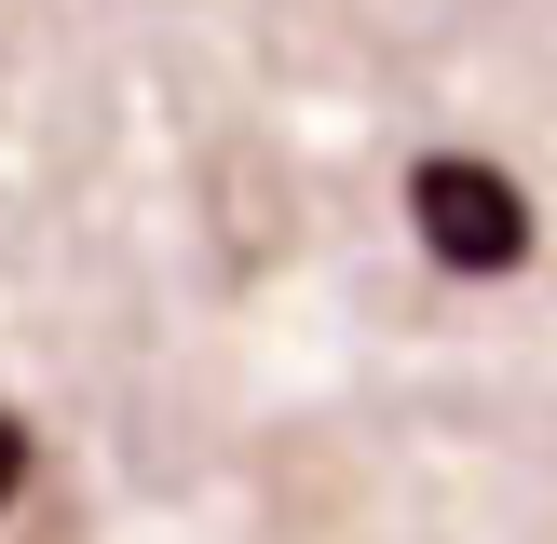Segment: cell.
Masks as SVG:
<instances>
[{
  "instance_id": "1",
  "label": "cell",
  "mask_w": 557,
  "mask_h": 544,
  "mask_svg": "<svg viewBox=\"0 0 557 544\" xmlns=\"http://www.w3.org/2000/svg\"><path fill=\"white\" fill-rule=\"evenodd\" d=\"M408 218H422V245L449 272H517L531 259V190H517L504 163H476V150H435L422 177H408Z\"/></svg>"
},
{
  "instance_id": "2",
  "label": "cell",
  "mask_w": 557,
  "mask_h": 544,
  "mask_svg": "<svg viewBox=\"0 0 557 544\" xmlns=\"http://www.w3.org/2000/svg\"><path fill=\"white\" fill-rule=\"evenodd\" d=\"M14 490H27V422L0 408V504H14Z\"/></svg>"
}]
</instances>
